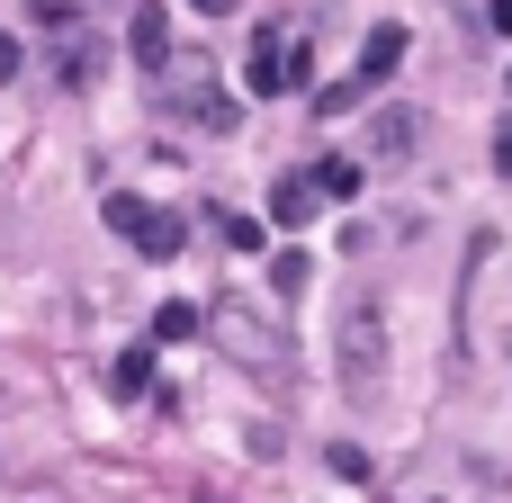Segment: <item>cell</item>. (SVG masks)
<instances>
[{"label":"cell","instance_id":"13","mask_svg":"<svg viewBox=\"0 0 512 503\" xmlns=\"http://www.w3.org/2000/svg\"><path fill=\"white\" fill-rule=\"evenodd\" d=\"M189 333H198V306H162L153 315V342H189Z\"/></svg>","mask_w":512,"mask_h":503},{"label":"cell","instance_id":"20","mask_svg":"<svg viewBox=\"0 0 512 503\" xmlns=\"http://www.w3.org/2000/svg\"><path fill=\"white\" fill-rule=\"evenodd\" d=\"M504 90H512V81H504Z\"/></svg>","mask_w":512,"mask_h":503},{"label":"cell","instance_id":"10","mask_svg":"<svg viewBox=\"0 0 512 503\" xmlns=\"http://www.w3.org/2000/svg\"><path fill=\"white\" fill-rule=\"evenodd\" d=\"M90 72H99V36H81V27H72V45H63V81L81 90Z\"/></svg>","mask_w":512,"mask_h":503},{"label":"cell","instance_id":"7","mask_svg":"<svg viewBox=\"0 0 512 503\" xmlns=\"http://www.w3.org/2000/svg\"><path fill=\"white\" fill-rule=\"evenodd\" d=\"M126 45H135V63H144V72H162V63H171V9H153V0H144V9H135V27H126Z\"/></svg>","mask_w":512,"mask_h":503},{"label":"cell","instance_id":"8","mask_svg":"<svg viewBox=\"0 0 512 503\" xmlns=\"http://www.w3.org/2000/svg\"><path fill=\"white\" fill-rule=\"evenodd\" d=\"M396 63H405V27H369V45H360L351 72H360V81H387Z\"/></svg>","mask_w":512,"mask_h":503},{"label":"cell","instance_id":"6","mask_svg":"<svg viewBox=\"0 0 512 503\" xmlns=\"http://www.w3.org/2000/svg\"><path fill=\"white\" fill-rule=\"evenodd\" d=\"M315 207H324L315 171H279V189H270V225H288V234H297V225H306Z\"/></svg>","mask_w":512,"mask_h":503},{"label":"cell","instance_id":"5","mask_svg":"<svg viewBox=\"0 0 512 503\" xmlns=\"http://www.w3.org/2000/svg\"><path fill=\"white\" fill-rule=\"evenodd\" d=\"M414 144H423V117L414 108H378L369 117V153L378 162H414Z\"/></svg>","mask_w":512,"mask_h":503},{"label":"cell","instance_id":"18","mask_svg":"<svg viewBox=\"0 0 512 503\" xmlns=\"http://www.w3.org/2000/svg\"><path fill=\"white\" fill-rule=\"evenodd\" d=\"M486 18H495V27H504V36H512V0H486Z\"/></svg>","mask_w":512,"mask_h":503},{"label":"cell","instance_id":"4","mask_svg":"<svg viewBox=\"0 0 512 503\" xmlns=\"http://www.w3.org/2000/svg\"><path fill=\"white\" fill-rule=\"evenodd\" d=\"M288 45H297V36H279V27H261V36H252V63H243L252 99H288V90H297V81H288Z\"/></svg>","mask_w":512,"mask_h":503},{"label":"cell","instance_id":"1","mask_svg":"<svg viewBox=\"0 0 512 503\" xmlns=\"http://www.w3.org/2000/svg\"><path fill=\"white\" fill-rule=\"evenodd\" d=\"M378 378H387V306L360 297V306L342 315V387L360 396V387H378Z\"/></svg>","mask_w":512,"mask_h":503},{"label":"cell","instance_id":"19","mask_svg":"<svg viewBox=\"0 0 512 503\" xmlns=\"http://www.w3.org/2000/svg\"><path fill=\"white\" fill-rule=\"evenodd\" d=\"M189 9H207V18H225V9H234V0H189Z\"/></svg>","mask_w":512,"mask_h":503},{"label":"cell","instance_id":"17","mask_svg":"<svg viewBox=\"0 0 512 503\" xmlns=\"http://www.w3.org/2000/svg\"><path fill=\"white\" fill-rule=\"evenodd\" d=\"M0 81H18V36L0 27Z\"/></svg>","mask_w":512,"mask_h":503},{"label":"cell","instance_id":"12","mask_svg":"<svg viewBox=\"0 0 512 503\" xmlns=\"http://www.w3.org/2000/svg\"><path fill=\"white\" fill-rule=\"evenodd\" d=\"M306 270H315V261H306V252H297V243H288V252H279V261H270V288H279V297H288V288H306Z\"/></svg>","mask_w":512,"mask_h":503},{"label":"cell","instance_id":"16","mask_svg":"<svg viewBox=\"0 0 512 503\" xmlns=\"http://www.w3.org/2000/svg\"><path fill=\"white\" fill-rule=\"evenodd\" d=\"M495 171H504V180H512V117H504V126H495Z\"/></svg>","mask_w":512,"mask_h":503},{"label":"cell","instance_id":"2","mask_svg":"<svg viewBox=\"0 0 512 503\" xmlns=\"http://www.w3.org/2000/svg\"><path fill=\"white\" fill-rule=\"evenodd\" d=\"M108 225L144 252V261H171L189 234H180V216H162V207H144V198H126V189H108Z\"/></svg>","mask_w":512,"mask_h":503},{"label":"cell","instance_id":"9","mask_svg":"<svg viewBox=\"0 0 512 503\" xmlns=\"http://www.w3.org/2000/svg\"><path fill=\"white\" fill-rule=\"evenodd\" d=\"M315 189H324V198H360V162H351V153H324V162H315Z\"/></svg>","mask_w":512,"mask_h":503},{"label":"cell","instance_id":"15","mask_svg":"<svg viewBox=\"0 0 512 503\" xmlns=\"http://www.w3.org/2000/svg\"><path fill=\"white\" fill-rule=\"evenodd\" d=\"M144 378H153V351H126V360H117V387H126V396H135V387H144Z\"/></svg>","mask_w":512,"mask_h":503},{"label":"cell","instance_id":"3","mask_svg":"<svg viewBox=\"0 0 512 503\" xmlns=\"http://www.w3.org/2000/svg\"><path fill=\"white\" fill-rule=\"evenodd\" d=\"M207 333H216V351H234L243 369H279V360H288V342H279L270 324H252L243 306H216V315H207Z\"/></svg>","mask_w":512,"mask_h":503},{"label":"cell","instance_id":"14","mask_svg":"<svg viewBox=\"0 0 512 503\" xmlns=\"http://www.w3.org/2000/svg\"><path fill=\"white\" fill-rule=\"evenodd\" d=\"M216 234H225V252H261V225L252 216H216Z\"/></svg>","mask_w":512,"mask_h":503},{"label":"cell","instance_id":"11","mask_svg":"<svg viewBox=\"0 0 512 503\" xmlns=\"http://www.w3.org/2000/svg\"><path fill=\"white\" fill-rule=\"evenodd\" d=\"M369 90H378V81H360V72H342L333 90H315V117H342V108H351V99H369Z\"/></svg>","mask_w":512,"mask_h":503}]
</instances>
